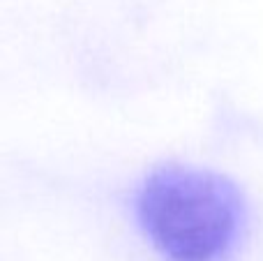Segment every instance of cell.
Instances as JSON below:
<instances>
[{
    "mask_svg": "<svg viewBox=\"0 0 263 261\" xmlns=\"http://www.w3.org/2000/svg\"><path fill=\"white\" fill-rule=\"evenodd\" d=\"M136 213L168 261H224L240 238L245 199L222 174L166 164L143 180Z\"/></svg>",
    "mask_w": 263,
    "mask_h": 261,
    "instance_id": "1",
    "label": "cell"
}]
</instances>
